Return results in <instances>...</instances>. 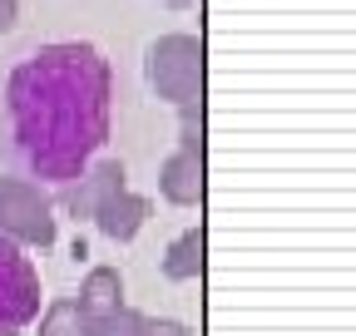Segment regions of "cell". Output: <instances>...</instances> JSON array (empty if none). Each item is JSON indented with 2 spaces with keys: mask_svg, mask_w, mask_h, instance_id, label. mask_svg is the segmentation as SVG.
<instances>
[{
  "mask_svg": "<svg viewBox=\"0 0 356 336\" xmlns=\"http://www.w3.org/2000/svg\"><path fill=\"white\" fill-rule=\"evenodd\" d=\"M40 336H95V321L79 312L74 297H60V302L44 307V317H40Z\"/></svg>",
  "mask_w": 356,
  "mask_h": 336,
  "instance_id": "9",
  "label": "cell"
},
{
  "mask_svg": "<svg viewBox=\"0 0 356 336\" xmlns=\"http://www.w3.org/2000/svg\"><path fill=\"white\" fill-rule=\"evenodd\" d=\"M74 302H79V312L89 321H104L109 312H119L124 307V277H119V267H89Z\"/></svg>",
  "mask_w": 356,
  "mask_h": 336,
  "instance_id": "7",
  "label": "cell"
},
{
  "mask_svg": "<svg viewBox=\"0 0 356 336\" xmlns=\"http://www.w3.org/2000/svg\"><path fill=\"white\" fill-rule=\"evenodd\" d=\"M144 326H149V317H144V312L119 307V312H109L104 321H95V336H144Z\"/></svg>",
  "mask_w": 356,
  "mask_h": 336,
  "instance_id": "10",
  "label": "cell"
},
{
  "mask_svg": "<svg viewBox=\"0 0 356 336\" xmlns=\"http://www.w3.org/2000/svg\"><path fill=\"white\" fill-rule=\"evenodd\" d=\"M109 60L84 45L30 50L6 79V139L35 188H70L109 139Z\"/></svg>",
  "mask_w": 356,
  "mask_h": 336,
  "instance_id": "1",
  "label": "cell"
},
{
  "mask_svg": "<svg viewBox=\"0 0 356 336\" xmlns=\"http://www.w3.org/2000/svg\"><path fill=\"white\" fill-rule=\"evenodd\" d=\"M15 20H20V0H0V35L15 30Z\"/></svg>",
  "mask_w": 356,
  "mask_h": 336,
  "instance_id": "12",
  "label": "cell"
},
{
  "mask_svg": "<svg viewBox=\"0 0 356 336\" xmlns=\"http://www.w3.org/2000/svg\"><path fill=\"white\" fill-rule=\"evenodd\" d=\"M65 213L95 223L109 242H134L139 228L149 223V198H139L129 188V174L119 158H95L84 174L60 193Z\"/></svg>",
  "mask_w": 356,
  "mask_h": 336,
  "instance_id": "2",
  "label": "cell"
},
{
  "mask_svg": "<svg viewBox=\"0 0 356 336\" xmlns=\"http://www.w3.org/2000/svg\"><path fill=\"white\" fill-rule=\"evenodd\" d=\"M203 272V228H188V233H178L163 252V277L168 282H193Z\"/></svg>",
  "mask_w": 356,
  "mask_h": 336,
  "instance_id": "8",
  "label": "cell"
},
{
  "mask_svg": "<svg viewBox=\"0 0 356 336\" xmlns=\"http://www.w3.org/2000/svg\"><path fill=\"white\" fill-rule=\"evenodd\" d=\"M178 114H184V129H178V149L159 168V193L173 208H193L203 203V104H188Z\"/></svg>",
  "mask_w": 356,
  "mask_h": 336,
  "instance_id": "5",
  "label": "cell"
},
{
  "mask_svg": "<svg viewBox=\"0 0 356 336\" xmlns=\"http://www.w3.org/2000/svg\"><path fill=\"white\" fill-rule=\"evenodd\" d=\"M144 84L173 109L203 104V40L198 35H159V40H149Z\"/></svg>",
  "mask_w": 356,
  "mask_h": 336,
  "instance_id": "3",
  "label": "cell"
},
{
  "mask_svg": "<svg viewBox=\"0 0 356 336\" xmlns=\"http://www.w3.org/2000/svg\"><path fill=\"white\" fill-rule=\"evenodd\" d=\"M40 267L25 258V247L0 237V336H20L40 317Z\"/></svg>",
  "mask_w": 356,
  "mask_h": 336,
  "instance_id": "6",
  "label": "cell"
},
{
  "mask_svg": "<svg viewBox=\"0 0 356 336\" xmlns=\"http://www.w3.org/2000/svg\"><path fill=\"white\" fill-rule=\"evenodd\" d=\"M0 237H10L15 247H50L60 237L50 193L30 178H0Z\"/></svg>",
  "mask_w": 356,
  "mask_h": 336,
  "instance_id": "4",
  "label": "cell"
},
{
  "mask_svg": "<svg viewBox=\"0 0 356 336\" xmlns=\"http://www.w3.org/2000/svg\"><path fill=\"white\" fill-rule=\"evenodd\" d=\"M144 336H193L184 321H154L149 317V326H144Z\"/></svg>",
  "mask_w": 356,
  "mask_h": 336,
  "instance_id": "11",
  "label": "cell"
},
{
  "mask_svg": "<svg viewBox=\"0 0 356 336\" xmlns=\"http://www.w3.org/2000/svg\"><path fill=\"white\" fill-rule=\"evenodd\" d=\"M163 6H193V0H163Z\"/></svg>",
  "mask_w": 356,
  "mask_h": 336,
  "instance_id": "13",
  "label": "cell"
}]
</instances>
